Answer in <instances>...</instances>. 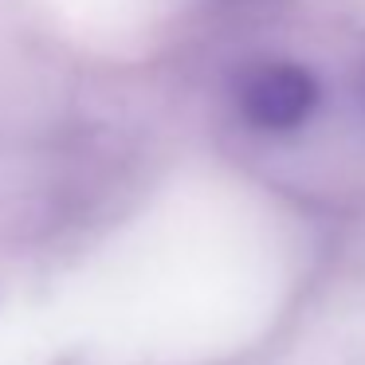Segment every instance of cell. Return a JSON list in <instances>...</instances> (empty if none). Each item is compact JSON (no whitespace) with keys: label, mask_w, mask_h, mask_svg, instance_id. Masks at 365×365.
<instances>
[{"label":"cell","mask_w":365,"mask_h":365,"mask_svg":"<svg viewBox=\"0 0 365 365\" xmlns=\"http://www.w3.org/2000/svg\"><path fill=\"white\" fill-rule=\"evenodd\" d=\"M322 110V83L307 63L263 59L236 79V114L263 138H294Z\"/></svg>","instance_id":"cell-1"},{"label":"cell","mask_w":365,"mask_h":365,"mask_svg":"<svg viewBox=\"0 0 365 365\" xmlns=\"http://www.w3.org/2000/svg\"><path fill=\"white\" fill-rule=\"evenodd\" d=\"M361 98H365V75H361Z\"/></svg>","instance_id":"cell-2"}]
</instances>
